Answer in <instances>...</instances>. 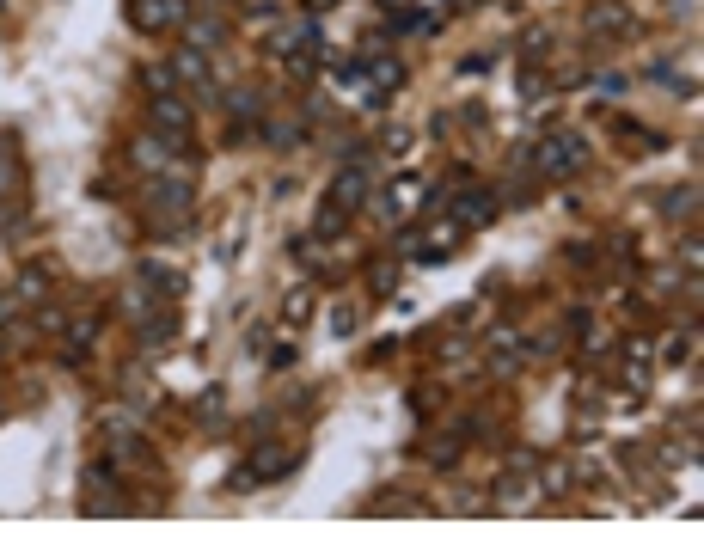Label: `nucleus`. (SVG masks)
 I'll return each mask as SVG.
<instances>
[{
    "mask_svg": "<svg viewBox=\"0 0 704 551\" xmlns=\"http://www.w3.org/2000/svg\"><path fill=\"white\" fill-rule=\"evenodd\" d=\"M147 215H154L160 233H184L196 221V190L184 172H166V178H147Z\"/></svg>",
    "mask_w": 704,
    "mask_h": 551,
    "instance_id": "1",
    "label": "nucleus"
},
{
    "mask_svg": "<svg viewBox=\"0 0 704 551\" xmlns=\"http://www.w3.org/2000/svg\"><path fill=\"white\" fill-rule=\"evenodd\" d=\"M527 160H533V172H539V178H570V172H582V166H588V135L558 129V135H545Z\"/></svg>",
    "mask_w": 704,
    "mask_h": 551,
    "instance_id": "2",
    "label": "nucleus"
},
{
    "mask_svg": "<svg viewBox=\"0 0 704 551\" xmlns=\"http://www.w3.org/2000/svg\"><path fill=\"white\" fill-rule=\"evenodd\" d=\"M190 123H196V105H190L184 92L154 98V105H147V129L166 135V141H172V154H190Z\"/></svg>",
    "mask_w": 704,
    "mask_h": 551,
    "instance_id": "3",
    "label": "nucleus"
},
{
    "mask_svg": "<svg viewBox=\"0 0 704 551\" xmlns=\"http://www.w3.org/2000/svg\"><path fill=\"white\" fill-rule=\"evenodd\" d=\"M123 19H129L135 31L154 37V31H172V25H184V19H190V0H129Z\"/></svg>",
    "mask_w": 704,
    "mask_h": 551,
    "instance_id": "4",
    "label": "nucleus"
},
{
    "mask_svg": "<svg viewBox=\"0 0 704 551\" xmlns=\"http://www.w3.org/2000/svg\"><path fill=\"white\" fill-rule=\"evenodd\" d=\"M368 190H374V172H368V160H343V172L331 178V209L356 215V209L368 203Z\"/></svg>",
    "mask_w": 704,
    "mask_h": 551,
    "instance_id": "5",
    "label": "nucleus"
},
{
    "mask_svg": "<svg viewBox=\"0 0 704 551\" xmlns=\"http://www.w3.org/2000/svg\"><path fill=\"white\" fill-rule=\"evenodd\" d=\"M86 515H129V503L117 496V472H111V460L105 466H86V503H80Z\"/></svg>",
    "mask_w": 704,
    "mask_h": 551,
    "instance_id": "6",
    "label": "nucleus"
},
{
    "mask_svg": "<svg viewBox=\"0 0 704 551\" xmlns=\"http://www.w3.org/2000/svg\"><path fill=\"white\" fill-rule=\"evenodd\" d=\"M637 25V13L625 7V0H588L582 7V31L588 37H625Z\"/></svg>",
    "mask_w": 704,
    "mask_h": 551,
    "instance_id": "7",
    "label": "nucleus"
},
{
    "mask_svg": "<svg viewBox=\"0 0 704 551\" xmlns=\"http://www.w3.org/2000/svg\"><path fill=\"white\" fill-rule=\"evenodd\" d=\"M447 215H454V227L460 233H472V227H490L496 221V190H460V196H447Z\"/></svg>",
    "mask_w": 704,
    "mask_h": 551,
    "instance_id": "8",
    "label": "nucleus"
},
{
    "mask_svg": "<svg viewBox=\"0 0 704 551\" xmlns=\"http://www.w3.org/2000/svg\"><path fill=\"white\" fill-rule=\"evenodd\" d=\"M245 472H251V484H264V478H288V472H294V447H288V441H264L258 454H251V466H245Z\"/></svg>",
    "mask_w": 704,
    "mask_h": 551,
    "instance_id": "9",
    "label": "nucleus"
},
{
    "mask_svg": "<svg viewBox=\"0 0 704 551\" xmlns=\"http://www.w3.org/2000/svg\"><path fill=\"white\" fill-rule=\"evenodd\" d=\"M135 337H141V349H172L178 343V313L172 307H154V313L135 325Z\"/></svg>",
    "mask_w": 704,
    "mask_h": 551,
    "instance_id": "10",
    "label": "nucleus"
},
{
    "mask_svg": "<svg viewBox=\"0 0 704 551\" xmlns=\"http://www.w3.org/2000/svg\"><path fill=\"white\" fill-rule=\"evenodd\" d=\"M533 490H539V478H502L496 484V496H490V509H502V515H521V509H533Z\"/></svg>",
    "mask_w": 704,
    "mask_h": 551,
    "instance_id": "11",
    "label": "nucleus"
},
{
    "mask_svg": "<svg viewBox=\"0 0 704 551\" xmlns=\"http://www.w3.org/2000/svg\"><path fill=\"white\" fill-rule=\"evenodd\" d=\"M129 160H135V166H141L147 178H154V172H160V166L172 160V141H166V135H154V129H147V135H135V147H129Z\"/></svg>",
    "mask_w": 704,
    "mask_h": 551,
    "instance_id": "12",
    "label": "nucleus"
},
{
    "mask_svg": "<svg viewBox=\"0 0 704 551\" xmlns=\"http://www.w3.org/2000/svg\"><path fill=\"white\" fill-rule=\"evenodd\" d=\"M184 43H190V49H221V43H227V19H215V13L184 19Z\"/></svg>",
    "mask_w": 704,
    "mask_h": 551,
    "instance_id": "13",
    "label": "nucleus"
},
{
    "mask_svg": "<svg viewBox=\"0 0 704 551\" xmlns=\"http://www.w3.org/2000/svg\"><path fill=\"white\" fill-rule=\"evenodd\" d=\"M62 337H68V362H86L92 343H98V319H92V313H74V319L62 325Z\"/></svg>",
    "mask_w": 704,
    "mask_h": 551,
    "instance_id": "14",
    "label": "nucleus"
},
{
    "mask_svg": "<svg viewBox=\"0 0 704 551\" xmlns=\"http://www.w3.org/2000/svg\"><path fill=\"white\" fill-rule=\"evenodd\" d=\"M221 105H227L233 123H264V92H258V86H233Z\"/></svg>",
    "mask_w": 704,
    "mask_h": 551,
    "instance_id": "15",
    "label": "nucleus"
},
{
    "mask_svg": "<svg viewBox=\"0 0 704 551\" xmlns=\"http://www.w3.org/2000/svg\"><path fill=\"white\" fill-rule=\"evenodd\" d=\"M172 74H178V86H209V49H178L172 56Z\"/></svg>",
    "mask_w": 704,
    "mask_h": 551,
    "instance_id": "16",
    "label": "nucleus"
},
{
    "mask_svg": "<svg viewBox=\"0 0 704 551\" xmlns=\"http://www.w3.org/2000/svg\"><path fill=\"white\" fill-rule=\"evenodd\" d=\"M147 288H160V300H178L184 294V276L172 270V264H160V258H141V270H135Z\"/></svg>",
    "mask_w": 704,
    "mask_h": 551,
    "instance_id": "17",
    "label": "nucleus"
},
{
    "mask_svg": "<svg viewBox=\"0 0 704 551\" xmlns=\"http://www.w3.org/2000/svg\"><path fill=\"white\" fill-rule=\"evenodd\" d=\"M117 307H123V313H129V319L141 325V319H147V313H154V307H172V300H160V294H147V282L135 276V282L123 288V300H117Z\"/></svg>",
    "mask_w": 704,
    "mask_h": 551,
    "instance_id": "18",
    "label": "nucleus"
},
{
    "mask_svg": "<svg viewBox=\"0 0 704 551\" xmlns=\"http://www.w3.org/2000/svg\"><path fill=\"white\" fill-rule=\"evenodd\" d=\"M264 129V141L276 147V154H294L300 141H307V123H288V117H270V123H258Z\"/></svg>",
    "mask_w": 704,
    "mask_h": 551,
    "instance_id": "19",
    "label": "nucleus"
},
{
    "mask_svg": "<svg viewBox=\"0 0 704 551\" xmlns=\"http://www.w3.org/2000/svg\"><path fill=\"white\" fill-rule=\"evenodd\" d=\"M43 288H49L43 264H25V270H19V282H13V294H19V307H43V300H49Z\"/></svg>",
    "mask_w": 704,
    "mask_h": 551,
    "instance_id": "20",
    "label": "nucleus"
},
{
    "mask_svg": "<svg viewBox=\"0 0 704 551\" xmlns=\"http://www.w3.org/2000/svg\"><path fill=\"white\" fill-rule=\"evenodd\" d=\"M411 203H417V184H398V190H386V196H380L374 209H380V221H405V215H411Z\"/></svg>",
    "mask_w": 704,
    "mask_h": 551,
    "instance_id": "21",
    "label": "nucleus"
},
{
    "mask_svg": "<svg viewBox=\"0 0 704 551\" xmlns=\"http://www.w3.org/2000/svg\"><path fill=\"white\" fill-rule=\"evenodd\" d=\"M662 215H668V221H692V215H698V190H692V184L662 190Z\"/></svg>",
    "mask_w": 704,
    "mask_h": 551,
    "instance_id": "22",
    "label": "nucleus"
},
{
    "mask_svg": "<svg viewBox=\"0 0 704 551\" xmlns=\"http://www.w3.org/2000/svg\"><path fill=\"white\" fill-rule=\"evenodd\" d=\"M141 86L154 92V98H172V92H178V74H172V62H147V68H141Z\"/></svg>",
    "mask_w": 704,
    "mask_h": 551,
    "instance_id": "23",
    "label": "nucleus"
},
{
    "mask_svg": "<svg viewBox=\"0 0 704 551\" xmlns=\"http://www.w3.org/2000/svg\"><path fill=\"white\" fill-rule=\"evenodd\" d=\"M196 423H209V429L227 423V392H221V386H209L203 398H196Z\"/></svg>",
    "mask_w": 704,
    "mask_h": 551,
    "instance_id": "24",
    "label": "nucleus"
},
{
    "mask_svg": "<svg viewBox=\"0 0 704 551\" xmlns=\"http://www.w3.org/2000/svg\"><path fill=\"white\" fill-rule=\"evenodd\" d=\"M123 386H129V411H160V386H154V380L141 386V374H129Z\"/></svg>",
    "mask_w": 704,
    "mask_h": 551,
    "instance_id": "25",
    "label": "nucleus"
},
{
    "mask_svg": "<svg viewBox=\"0 0 704 551\" xmlns=\"http://www.w3.org/2000/svg\"><path fill=\"white\" fill-rule=\"evenodd\" d=\"M282 319H288V325H307V319H313V294H307V288H294V294L282 300Z\"/></svg>",
    "mask_w": 704,
    "mask_h": 551,
    "instance_id": "26",
    "label": "nucleus"
},
{
    "mask_svg": "<svg viewBox=\"0 0 704 551\" xmlns=\"http://www.w3.org/2000/svg\"><path fill=\"white\" fill-rule=\"evenodd\" d=\"M343 221H349V215L325 203V209H319V221H313V239H337V233H343Z\"/></svg>",
    "mask_w": 704,
    "mask_h": 551,
    "instance_id": "27",
    "label": "nucleus"
},
{
    "mask_svg": "<svg viewBox=\"0 0 704 551\" xmlns=\"http://www.w3.org/2000/svg\"><path fill=\"white\" fill-rule=\"evenodd\" d=\"M331 331H337V337H356V331H362V307H337V313H331Z\"/></svg>",
    "mask_w": 704,
    "mask_h": 551,
    "instance_id": "28",
    "label": "nucleus"
},
{
    "mask_svg": "<svg viewBox=\"0 0 704 551\" xmlns=\"http://www.w3.org/2000/svg\"><path fill=\"white\" fill-rule=\"evenodd\" d=\"M625 380H631V386H637V392H643V386H649V356H643V343H637V349H631V362H625Z\"/></svg>",
    "mask_w": 704,
    "mask_h": 551,
    "instance_id": "29",
    "label": "nucleus"
},
{
    "mask_svg": "<svg viewBox=\"0 0 704 551\" xmlns=\"http://www.w3.org/2000/svg\"><path fill=\"white\" fill-rule=\"evenodd\" d=\"M460 460V441H435L429 447V466H454Z\"/></svg>",
    "mask_w": 704,
    "mask_h": 551,
    "instance_id": "30",
    "label": "nucleus"
},
{
    "mask_svg": "<svg viewBox=\"0 0 704 551\" xmlns=\"http://www.w3.org/2000/svg\"><path fill=\"white\" fill-rule=\"evenodd\" d=\"M386 154L405 160V154H411V129H392V135H386Z\"/></svg>",
    "mask_w": 704,
    "mask_h": 551,
    "instance_id": "31",
    "label": "nucleus"
},
{
    "mask_svg": "<svg viewBox=\"0 0 704 551\" xmlns=\"http://www.w3.org/2000/svg\"><path fill=\"white\" fill-rule=\"evenodd\" d=\"M490 68H496V49H490V56L478 49V56H466V62H460V74H490Z\"/></svg>",
    "mask_w": 704,
    "mask_h": 551,
    "instance_id": "32",
    "label": "nucleus"
},
{
    "mask_svg": "<svg viewBox=\"0 0 704 551\" xmlns=\"http://www.w3.org/2000/svg\"><path fill=\"white\" fill-rule=\"evenodd\" d=\"M313 62L319 56H288V80H313Z\"/></svg>",
    "mask_w": 704,
    "mask_h": 551,
    "instance_id": "33",
    "label": "nucleus"
},
{
    "mask_svg": "<svg viewBox=\"0 0 704 551\" xmlns=\"http://www.w3.org/2000/svg\"><path fill=\"white\" fill-rule=\"evenodd\" d=\"M545 49H551V31H533V37H527V62H539Z\"/></svg>",
    "mask_w": 704,
    "mask_h": 551,
    "instance_id": "34",
    "label": "nucleus"
},
{
    "mask_svg": "<svg viewBox=\"0 0 704 551\" xmlns=\"http://www.w3.org/2000/svg\"><path fill=\"white\" fill-rule=\"evenodd\" d=\"M337 7V0H307V13H331Z\"/></svg>",
    "mask_w": 704,
    "mask_h": 551,
    "instance_id": "35",
    "label": "nucleus"
},
{
    "mask_svg": "<svg viewBox=\"0 0 704 551\" xmlns=\"http://www.w3.org/2000/svg\"><path fill=\"white\" fill-rule=\"evenodd\" d=\"M411 7V0H386V13H405Z\"/></svg>",
    "mask_w": 704,
    "mask_h": 551,
    "instance_id": "36",
    "label": "nucleus"
}]
</instances>
